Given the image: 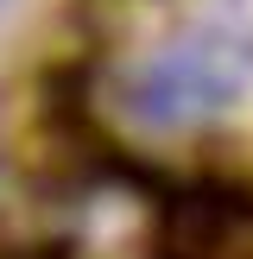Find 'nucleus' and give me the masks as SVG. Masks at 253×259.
<instances>
[{
  "label": "nucleus",
  "instance_id": "1",
  "mask_svg": "<svg viewBox=\"0 0 253 259\" xmlns=\"http://www.w3.org/2000/svg\"><path fill=\"white\" fill-rule=\"evenodd\" d=\"M253 101V38L247 32H196L177 45L152 51L133 63L120 82L126 120L152 126V133H177V126H209L228 120Z\"/></svg>",
  "mask_w": 253,
  "mask_h": 259
}]
</instances>
